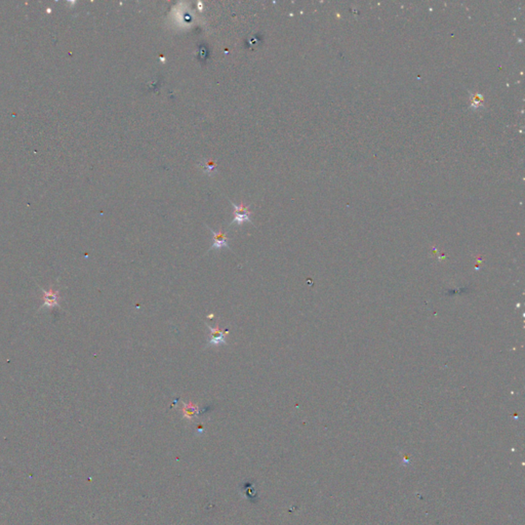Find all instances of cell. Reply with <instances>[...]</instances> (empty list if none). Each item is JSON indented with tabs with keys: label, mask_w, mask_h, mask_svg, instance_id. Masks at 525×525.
Masks as SVG:
<instances>
[{
	"label": "cell",
	"mask_w": 525,
	"mask_h": 525,
	"mask_svg": "<svg viewBox=\"0 0 525 525\" xmlns=\"http://www.w3.org/2000/svg\"><path fill=\"white\" fill-rule=\"evenodd\" d=\"M206 327L209 331V337L207 340L206 348L209 346H220V345H227L226 342V336L229 334L228 330H222V328L217 324L216 327L211 326L208 323H205Z\"/></svg>",
	"instance_id": "6da1fadb"
},
{
	"label": "cell",
	"mask_w": 525,
	"mask_h": 525,
	"mask_svg": "<svg viewBox=\"0 0 525 525\" xmlns=\"http://www.w3.org/2000/svg\"><path fill=\"white\" fill-rule=\"evenodd\" d=\"M230 203L232 204L233 209H234V219H233V221L231 222V224H230V225L236 224L238 226H241L244 222L251 223L250 212L248 211V206L247 205H245V204L237 205V204L233 203L232 201H230Z\"/></svg>",
	"instance_id": "7a4b0ae2"
},
{
	"label": "cell",
	"mask_w": 525,
	"mask_h": 525,
	"mask_svg": "<svg viewBox=\"0 0 525 525\" xmlns=\"http://www.w3.org/2000/svg\"><path fill=\"white\" fill-rule=\"evenodd\" d=\"M206 227H207V229L209 230V231L212 232L213 237H214V244L209 247L208 251L213 250V249H218L219 250V249H222L224 247H226L228 249H231V248H230V246H229V243H228L229 239H228L226 233L223 231L222 229H220L218 232H216V231H214L212 228H209L208 226H206Z\"/></svg>",
	"instance_id": "3957f363"
},
{
	"label": "cell",
	"mask_w": 525,
	"mask_h": 525,
	"mask_svg": "<svg viewBox=\"0 0 525 525\" xmlns=\"http://www.w3.org/2000/svg\"><path fill=\"white\" fill-rule=\"evenodd\" d=\"M198 411H199L198 406H197L196 404H193V402L184 403L183 412H184V416H186L187 418L191 419L195 414L198 413Z\"/></svg>",
	"instance_id": "277c9868"
},
{
	"label": "cell",
	"mask_w": 525,
	"mask_h": 525,
	"mask_svg": "<svg viewBox=\"0 0 525 525\" xmlns=\"http://www.w3.org/2000/svg\"><path fill=\"white\" fill-rule=\"evenodd\" d=\"M201 167L203 168V171L207 174L212 173L215 168V162H207V163H201Z\"/></svg>",
	"instance_id": "5b68a950"
}]
</instances>
